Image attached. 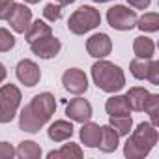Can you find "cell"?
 I'll return each mask as SVG.
<instances>
[{"mask_svg": "<svg viewBox=\"0 0 159 159\" xmlns=\"http://www.w3.org/2000/svg\"><path fill=\"white\" fill-rule=\"evenodd\" d=\"M118 139H120V135L114 131V127L103 125L101 127V142H99L98 148L101 152H105V153H111V152H114L118 148Z\"/></svg>", "mask_w": 159, "mask_h": 159, "instance_id": "17", "label": "cell"}, {"mask_svg": "<svg viewBox=\"0 0 159 159\" xmlns=\"http://www.w3.org/2000/svg\"><path fill=\"white\" fill-rule=\"evenodd\" d=\"M86 51L94 58H105L112 51V41L107 34H94L86 41Z\"/></svg>", "mask_w": 159, "mask_h": 159, "instance_id": "12", "label": "cell"}, {"mask_svg": "<svg viewBox=\"0 0 159 159\" xmlns=\"http://www.w3.org/2000/svg\"><path fill=\"white\" fill-rule=\"evenodd\" d=\"M142 111L148 112V116L152 120V125L157 127V124H159V96L157 94H150L146 103H144V107H142Z\"/></svg>", "mask_w": 159, "mask_h": 159, "instance_id": "24", "label": "cell"}, {"mask_svg": "<svg viewBox=\"0 0 159 159\" xmlns=\"http://www.w3.org/2000/svg\"><path fill=\"white\" fill-rule=\"evenodd\" d=\"M109 125L114 127V131H116L120 137H125V135H129V131H131L133 120H131V116H111Z\"/></svg>", "mask_w": 159, "mask_h": 159, "instance_id": "23", "label": "cell"}, {"mask_svg": "<svg viewBox=\"0 0 159 159\" xmlns=\"http://www.w3.org/2000/svg\"><path fill=\"white\" fill-rule=\"evenodd\" d=\"M17 79L25 84V86H36L41 79V71L39 66L32 60H21L17 64Z\"/></svg>", "mask_w": 159, "mask_h": 159, "instance_id": "11", "label": "cell"}, {"mask_svg": "<svg viewBox=\"0 0 159 159\" xmlns=\"http://www.w3.org/2000/svg\"><path fill=\"white\" fill-rule=\"evenodd\" d=\"M94 2H98V4H101V2H109V0H94Z\"/></svg>", "mask_w": 159, "mask_h": 159, "instance_id": "35", "label": "cell"}, {"mask_svg": "<svg viewBox=\"0 0 159 159\" xmlns=\"http://www.w3.org/2000/svg\"><path fill=\"white\" fill-rule=\"evenodd\" d=\"M30 49H32V52H34L36 56H39V58H43V60H49V58H54V56L60 52L62 43H60L58 38H54V36L51 34V36H45V38H41V39L32 41V43H30Z\"/></svg>", "mask_w": 159, "mask_h": 159, "instance_id": "8", "label": "cell"}, {"mask_svg": "<svg viewBox=\"0 0 159 159\" xmlns=\"http://www.w3.org/2000/svg\"><path fill=\"white\" fill-rule=\"evenodd\" d=\"M43 17H45L47 21H51V23L58 21V19L62 17V6H60V4H47V6L43 8Z\"/></svg>", "mask_w": 159, "mask_h": 159, "instance_id": "27", "label": "cell"}, {"mask_svg": "<svg viewBox=\"0 0 159 159\" xmlns=\"http://www.w3.org/2000/svg\"><path fill=\"white\" fill-rule=\"evenodd\" d=\"M127 2H129V6H133L135 10H146V8L150 6L152 0H127Z\"/></svg>", "mask_w": 159, "mask_h": 159, "instance_id": "31", "label": "cell"}, {"mask_svg": "<svg viewBox=\"0 0 159 159\" xmlns=\"http://www.w3.org/2000/svg\"><path fill=\"white\" fill-rule=\"evenodd\" d=\"M105 111L109 116H129L131 107L125 99V96H112L105 103Z\"/></svg>", "mask_w": 159, "mask_h": 159, "instance_id": "15", "label": "cell"}, {"mask_svg": "<svg viewBox=\"0 0 159 159\" xmlns=\"http://www.w3.org/2000/svg\"><path fill=\"white\" fill-rule=\"evenodd\" d=\"M52 34V30H51V25H47V23H43V21H34V23H30V26H28V30L25 32V38H26V41L28 43H32V41H36V39H41V38H45V36H51Z\"/></svg>", "mask_w": 159, "mask_h": 159, "instance_id": "19", "label": "cell"}, {"mask_svg": "<svg viewBox=\"0 0 159 159\" xmlns=\"http://www.w3.org/2000/svg\"><path fill=\"white\" fill-rule=\"evenodd\" d=\"M66 114L69 120L73 122H79V124H84L92 118V105L83 99V98H77V99H71L66 107Z\"/></svg>", "mask_w": 159, "mask_h": 159, "instance_id": "10", "label": "cell"}, {"mask_svg": "<svg viewBox=\"0 0 159 159\" xmlns=\"http://www.w3.org/2000/svg\"><path fill=\"white\" fill-rule=\"evenodd\" d=\"M107 23L109 26H112L114 30H131L137 25V13L135 10H129L125 6H112L107 11Z\"/></svg>", "mask_w": 159, "mask_h": 159, "instance_id": "6", "label": "cell"}, {"mask_svg": "<svg viewBox=\"0 0 159 159\" xmlns=\"http://www.w3.org/2000/svg\"><path fill=\"white\" fill-rule=\"evenodd\" d=\"M146 79L152 83V84H159V62H155V60H152L150 62V67H148V75H146Z\"/></svg>", "mask_w": 159, "mask_h": 159, "instance_id": "28", "label": "cell"}, {"mask_svg": "<svg viewBox=\"0 0 159 159\" xmlns=\"http://www.w3.org/2000/svg\"><path fill=\"white\" fill-rule=\"evenodd\" d=\"M62 84H64V88L67 92H71L75 96H81V94H84L88 90V79H86L83 69L69 67L62 75Z\"/></svg>", "mask_w": 159, "mask_h": 159, "instance_id": "7", "label": "cell"}, {"mask_svg": "<svg viewBox=\"0 0 159 159\" xmlns=\"http://www.w3.org/2000/svg\"><path fill=\"white\" fill-rule=\"evenodd\" d=\"M49 159H81L83 157V150L79 144L75 142H69V144H64L58 152H49L47 153Z\"/></svg>", "mask_w": 159, "mask_h": 159, "instance_id": "18", "label": "cell"}, {"mask_svg": "<svg viewBox=\"0 0 159 159\" xmlns=\"http://www.w3.org/2000/svg\"><path fill=\"white\" fill-rule=\"evenodd\" d=\"M75 0H58V4L60 6H67V4H73Z\"/></svg>", "mask_w": 159, "mask_h": 159, "instance_id": "33", "label": "cell"}, {"mask_svg": "<svg viewBox=\"0 0 159 159\" xmlns=\"http://www.w3.org/2000/svg\"><path fill=\"white\" fill-rule=\"evenodd\" d=\"M81 140L88 148H98L101 142V125H98L90 120L84 122L81 127Z\"/></svg>", "mask_w": 159, "mask_h": 159, "instance_id": "13", "label": "cell"}, {"mask_svg": "<svg viewBox=\"0 0 159 159\" xmlns=\"http://www.w3.org/2000/svg\"><path fill=\"white\" fill-rule=\"evenodd\" d=\"M157 144V129L148 122H140L133 135L124 144V155L129 159H142L146 157L152 148Z\"/></svg>", "mask_w": 159, "mask_h": 159, "instance_id": "2", "label": "cell"}, {"mask_svg": "<svg viewBox=\"0 0 159 159\" xmlns=\"http://www.w3.org/2000/svg\"><path fill=\"white\" fill-rule=\"evenodd\" d=\"M150 92L146 88H140V86H135V88H129V92L125 94V99L131 107V111H142L146 99H148Z\"/></svg>", "mask_w": 159, "mask_h": 159, "instance_id": "20", "label": "cell"}, {"mask_svg": "<svg viewBox=\"0 0 159 159\" xmlns=\"http://www.w3.org/2000/svg\"><path fill=\"white\" fill-rule=\"evenodd\" d=\"M6 75H8V71H6V66L4 64H0V83L6 79Z\"/></svg>", "mask_w": 159, "mask_h": 159, "instance_id": "32", "label": "cell"}, {"mask_svg": "<svg viewBox=\"0 0 159 159\" xmlns=\"http://www.w3.org/2000/svg\"><path fill=\"white\" fill-rule=\"evenodd\" d=\"M142 32H157L159 30V15L155 11L144 13L142 17H137V25Z\"/></svg>", "mask_w": 159, "mask_h": 159, "instance_id": "22", "label": "cell"}, {"mask_svg": "<svg viewBox=\"0 0 159 159\" xmlns=\"http://www.w3.org/2000/svg\"><path fill=\"white\" fill-rule=\"evenodd\" d=\"M150 62H152V58L150 60H142V58H133L131 60V64H129V69H131V75L135 77V79H146V75H148V67H150Z\"/></svg>", "mask_w": 159, "mask_h": 159, "instance_id": "25", "label": "cell"}, {"mask_svg": "<svg viewBox=\"0 0 159 159\" xmlns=\"http://www.w3.org/2000/svg\"><path fill=\"white\" fill-rule=\"evenodd\" d=\"M101 25V15L96 8L92 6H81L79 10H75L67 21V28L69 32L77 34V36H83L94 28H98Z\"/></svg>", "mask_w": 159, "mask_h": 159, "instance_id": "4", "label": "cell"}, {"mask_svg": "<svg viewBox=\"0 0 159 159\" xmlns=\"http://www.w3.org/2000/svg\"><path fill=\"white\" fill-rule=\"evenodd\" d=\"M15 153L21 159H39L41 157V148L34 140H25V142L19 144V148L15 150Z\"/></svg>", "mask_w": 159, "mask_h": 159, "instance_id": "21", "label": "cell"}, {"mask_svg": "<svg viewBox=\"0 0 159 159\" xmlns=\"http://www.w3.org/2000/svg\"><path fill=\"white\" fill-rule=\"evenodd\" d=\"M47 135H49V139L52 142H64V140L71 139V135H73V124L66 122V120H56L54 124H51Z\"/></svg>", "mask_w": 159, "mask_h": 159, "instance_id": "14", "label": "cell"}, {"mask_svg": "<svg viewBox=\"0 0 159 159\" xmlns=\"http://www.w3.org/2000/svg\"><path fill=\"white\" fill-rule=\"evenodd\" d=\"M15 153V148L8 142H0V159H11Z\"/></svg>", "mask_w": 159, "mask_h": 159, "instance_id": "30", "label": "cell"}, {"mask_svg": "<svg viewBox=\"0 0 159 159\" xmlns=\"http://www.w3.org/2000/svg\"><path fill=\"white\" fill-rule=\"evenodd\" d=\"M133 52H135L137 58L150 60L153 56V52H155V43L150 38H146V36H139L133 41Z\"/></svg>", "mask_w": 159, "mask_h": 159, "instance_id": "16", "label": "cell"}, {"mask_svg": "<svg viewBox=\"0 0 159 159\" xmlns=\"http://www.w3.org/2000/svg\"><path fill=\"white\" fill-rule=\"evenodd\" d=\"M15 47V38L10 34V30L0 28V52H8Z\"/></svg>", "mask_w": 159, "mask_h": 159, "instance_id": "26", "label": "cell"}, {"mask_svg": "<svg viewBox=\"0 0 159 159\" xmlns=\"http://www.w3.org/2000/svg\"><path fill=\"white\" fill-rule=\"evenodd\" d=\"M15 6V0H0V19H8Z\"/></svg>", "mask_w": 159, "mask_h": 159, "instance_id": "29", "label": "cell"}, {"mask_svg": "<svg viewBox=\"0 0 159 159\" xmlns=\"http://www.w3.org/2000/svg\"><path fill=\"white\" fill-rule=\"evenodd\" d=\"M56 111V101L54 96L49 92L38 94L32 98L28 105L23 107L19 114V127L26 133H38L54 114Z\"/></svg>", "mask_w": 159, "mask_h": 159, "instance_id": "1", "label": "cell"}, {"mask_svg": "<svg viewBox=\"0 0 159 159\" xmlns=\"http://www.w3.org/2000/svg\"><path fill=\"white\" fill-rule=\"evenodd\" d=\"M92 79L99 90L109 92V94L120 92L125 86V75H124L122 67L109 60H101V58H99V62H96L92 66Z\"/></svg>", "mask_w": 159, "mask_h": 159, "instance_id": "3", "label": "cell"}, {"mask_svg": "<svg viewBox=\"0 0 159 159\" xmlns=\"http://www.w3.org/2000/svg\"><path fill=\"white\" fill-rule=\"evenodd\" d=\"M21 105V90L15 84H4L0 88V124H8L15 118Z\"/></svg>", "mask_w": 159, "mask_h": 159, "instance_id": "5", "label": "cell"}, {"mask_svg": "<svg viewBox=\"0 0 159 159\" xmlns=\"http://www.w3.org/2000/svg\"><path fill=\"white\" fill-rule=\"evenodd\" d=\"M8 23L17 34H25L32 23V10L25 4H15L11 13L8 15Z\"/></svg>", "mask_w": 159, "mask_h": 159, "instance_id": "9", "label": "cell"}, {"mask_svg": "<svg viewBox=\"0 0 159 159\" xmlns=\"http://www.w3.org/2000/svg\"><path fill=\"white\" fill-rule=\"evenodd\" d=\"M25 2H28V4H38L39 0H25Z\"/></svg>", "mask_w": 159, "mask_h": 159, "instance_id": "34", "label": "cell"}]
</instances>
